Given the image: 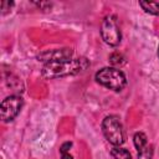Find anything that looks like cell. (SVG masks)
Instances as JSON below:
<instances>
[{
	"label": "cell",
	"mask_w": 159,
	"mask_h": 159,
	"mask_svg": "<svg viewBox=\"0 0 159 159\" xmlns=\"http://www.w3.org/2000/svg\"><path fill=\"white\" fill-rule=\"evenodd\" d=\"M101 35L104 42L108 43L109 46H117L120 43L122 34L117 17L114 15H108L104 17L101 27Z\"/></svg>",
	"instance_id": "4"
},
{
	"label": "cell",
	"mask_w": 159,
	"mask_h": 159,
	"mask_svg": "<svg viewBox=\"0 0 159 159\" xmlns=\"http://www.w3.org/2000/svg\"><path fill=\"white\" fill-rule=\"evenodd\" d=\"M96 80L102 86L113 89V91H122L127 84V78L124 73L114 67H104L96 73Z\"/></svg>",
	"instance_id": "2"
},
{
	"label": "cell",
	"mask_w": 159,
	"mask_h": 159,
	"mask_svg": "<svg viewBox=\"0 0 159 159\" xmlns=\"http://www.w3.org/2000/svg\"><path fill=\"white\" fill-rule=\"evenodd\" d=\"M153 158V145H145L143 149L138 150V159H152Z\"/></svg>",
	"instance_id": "10"
},
{
	"label": "cell",
	"mask_w": 159,
	"mask_h": 159,
	"mask_svg": "<svg viewBox=\"0 0 159 159\" xmlns=\"http://www.w3.org/2000/svg\"><path fill=\"white\" fill-rule=\"evenodd\" d=\"M73 51L71 48H61V50H52V51H46L41 55H39V60L40 61H46L51 62V61H60V60H67L72 56Z\"/></svg>",
	"instance_id": "6"
},
{
	"label": "cell",
	"mask_w": 159,
	"mask_h": 159,
	"mask_svg": "<svg viewBox=\"0 0 159 159\" xmlns=\"http://www.w3.org/2000/svg\"><path fill=\"white\" fill-rule=\"evenodd\" d=\"M24 102L22 98L19 96H9L6 97L0 106V112H1V119L4 122H10L20 112Z\"/></svg>",
	"instance_id": "5"
},
{
	"label": "cell",
	"mask_w": 159,
	"mask_h": 159,
	"mask_svg": "<svg viewBox=\"0 0 159 159\" xmlns=\"http://www.w3.org/2000/svg\"><path fill=\"white\" fill-rule=\"evenodd\" d=\"M61 158L62 159H73L70 153H61Z\"/></svg>",
	"instance_id": "13"
},
{
	"label": "cell",
	"mask_w": 159,
	"mask_h": 159,
	"mask_svg": "<svg viewBox=\"0 0 159 159\" xmlns=\"http://www.w3.org/2000/svg\"><path fill=\"white\" fill-rule=\"evenodd\" d=\"M102 130L106 139L113 145H120L125 140L123 125L117 116H108L102 122Z\"/></svg>",
	"instance_id": "3"
},
{
	"label": "cell",
	"mask_w": 159,
	"mask_h": 159,
	"mask_svg": "<svg viewBox=\"0 0 159 159\" xmlns=\"http://www.w3.org/2000/svg\"><path fill=\"white\" fill-rule=\"evenodd\" d=\"M143 10L152 15H159V1H139Z\"/></svg>",
	"instance_id": "7"
},
{
	"label": "cell",
	"mask_w": 159,
	"mask_h": 159,
	"mask_svg": "<svg viewBox=\"0 0 159 159\" xmlns=\"http://www.w3.org/2000/svg\"><path fill=\"white\" fill-rule=\"evenodd\" d=\"M133 142H134V145H135V148H137L138 150L143 149V148L148 144L147 135H145L144 133H142V132H138V133L134 134V137H133Z\"/></svg>",
	"instance_id": "8"
},
{
	"label": "cell",
	"mask_w": 159,
	"mask_h": 159,
	"mask_svg": "<svg viewBox=\"0 0 159 159\" xmlns=\"http://www.w3.org/2000/svg\"><path fill=\"white\" fill-rule=\"evenodd\" d=\"M111 155L113 157V159H132L130 157V153L127 150V149H123V148H113L111 150Z\"/></svg>",
	"instance_id": "9"
},
{
	"label": "cell",
	"mask_w": 159,
	"mask_h": 159,
	"mask_svg": "<svg viewBox=\"0 0 159 159\" xmlns=\"http://www.w3.org/2000/svg\"><path fill=\"white\" fill-rule=\"evenodd\" d=\"M88 67V61L86 58H67L60 61L47 62L42 68V76L45 78H57L70 75H76L83 72Z\"/></svg>",
	"instance_id": "1"
},
{
	"label": "cell",
	"mask_w": 159,
	"mask_h": 159,
	"mask_svg": "<svg viewBox=\"0 0 159 159\" xmlns=\"http://www.w3.org/2000/svg\"><path fill=\"white\" fill-rule=\"evenodd\" d=\"M72 147V143L71 142H66V143H63L62 145H61V148H60V153H68V149Z\"/></svg>",
	"instance_id": "12"
},
{
	"label": "cell",
	"mask_w": 159,
	"mask_h": 159,
	"mask_svg": "<svg viewBox=\"0 0 159 159\" xmlns=\"http://www.w3.org/2000/svg\"><path fill=\"white\" fill-rule=\"evenodd\" d=\"M158 56H159V47H158Z\"/></svg>",
	"instance_id": "14"
},
{
	"label": "cell",
	"mask_w": 159,
	"mask_h": 159,
	"mask_svg": "<svg viewBox=\"0 0 159 159\" xmlns=\"http://www.w3.org/2000/svg\"><path fill=\"white\" fill-rule=\"evenodd\" d=\"M109 62H111L113 66H122V65L125 62V60H124V57H123L120 53L114 52V53H112V55L109 56Z\"/></svg>",
	"instance_id": "11"
}]
</instances>
